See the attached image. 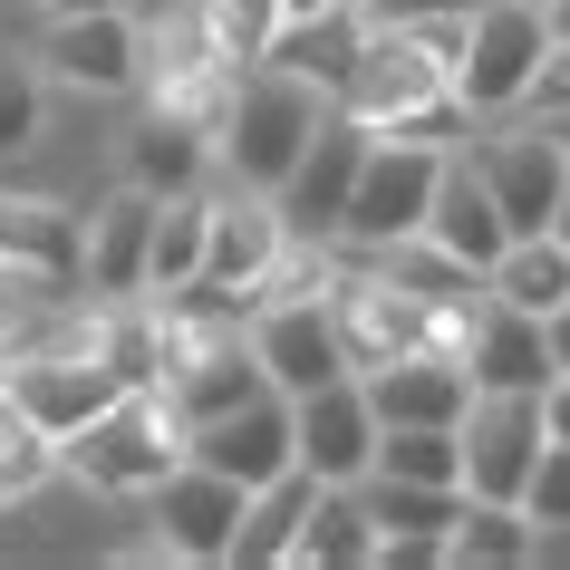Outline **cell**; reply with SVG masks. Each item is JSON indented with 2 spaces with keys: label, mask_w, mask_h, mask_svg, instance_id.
<instances>
[{
  "label": "cell",
  "mask_w": 570,
  "mask_h": 570,
  "mask_svg": "<svg viewBox=\"0 0 570 570\" xmlns=\"http://www.w3.org/2000/svg\"><path fill=\"white\" fill-rule=\"evenodd\" d=\"M330 117V88H309L291 68H223V107H213V184L233 194H271L291 175V155L320 136Z\"/></svg>",
  "instance_id": "1"
},
{
  "label": "cell",
  "mask_w": 570,
  "mask_h": 570,
  "mask_svg": "<svg viewBox=\"0 0 570 570\" xmlns=\"http://www.w3.org/2000/svg\"><path fill=\"white\" fill-rule=\"evenodd\" d=\"M330 107H348V117L377 126V136H425V146H454V136L474 126L454 107V88H445V59H425L406 30H377V20H367V39H358V59H348V78H338Z\"/></svg>",
  "instance_id": "2"
},
{
  "label": "cell",
  "mask_w": 570,
  "mask_h": 570,
  "mask_svg": "<svg viewBox=\"0 0 570 570\" xmlns=\"http://www.w3.org/2000/svg\"><path fill=\"white\" fill-rule=\"evenodd\" d=\"M175 454H184V435H175V416H165V396L155 387H117L78 435H59V474L97 483V493H146Z\"/></svg>",
  "instance_id": "3"
},
{
  "label": "cell",
  "mask_w": 570,
  "mask_h": 570,
  "mask_svg": "<svg viewBox=\"0 0 570 570\" xmlns=\"http://www.w3.org/2000/svg\"><path fill=\"white\" fill-rule=\"evenodd\" d=\"M541 49H551L541 0H474V10H464V49H454V68H445L454 107H464V117H512Z\"/></svg>",
  "instance_id": "4"
},
{
  "label": "cell",
  "mask_w": 570,
  "mask_h": 570,
  "mask_svg": "<svg viewBox=\"0 0 570 570\" xmlns=\"http://www.w3.org/2000/svg\"><path fill=\"white\" fill-rule=\"evenodd\" d=\"M30 68L78 97H136L146 88V20L136 10H49V30L30 39Z\"/></svg>",
  "instance_id": "5"
},
{
  "label": "cell",
  "mask_w": 570,
  "mask_h": 570,
  "mask_svg": "<svg viewBox=\"0 0 570 570\" xmlns=\"http://www.w3.org/2000/svg\"><path fill=\"white\" fill-rule=\"evenodd\" d=\"M464 165L483 175L493 213H503V233H551V204H561L570 146H561L541 117H483V136L464 146Z\"/></svg>",
  "instance_id": "6"
},
{
  "label": "cell",
  "mask_w": 570,
  "mask_h": 570,
  "mask_svg": "<svg viewBox=\"0 0 570 570\" xmlns=\"http://www.w3.org/2000/svg\"><path fill=\"white\" fill-rule=\"evenodd\" d=\"M367 136H377V126H358L348 107H330L320 136L291 155V175L271 184V213H281V233L301 242V252H330V242H338V213H348V184H358Z\"/></svg>",
  "instance_id": "7"
},
{
  "label": "cell",
  "mask_w": 570,
  "mask_h": 570,
  "mask_svg": "<svg viewBox=\"0 0 570 570\" xmlns=\"http://www.w3.org/2000/svg\"><path fill=\"white\" fill-rule=\"evenodd\" d=\"M242 338H252V358H262V377L281 396H309L330 377H348V338H338L330 291H271V301H252Z\"/></svg>",
  "instance_id": "8"
},
{
  "label": "cell",
  "mask_w": 570,
  "mask_h": 570,
  "mask_svg": "<svg viewBox=\"0 0 570 570\" xmlns=\"http://www.w3.org/2000/svg\"><path fill=\"white\" fill-rule=\"evenodd\" d=\"M532 454H541V396L532 387H474L464 396V416H454V474H464V493L512 503L522 474H532Z\"/></svg>",
  "instance_id": "9"
},
{
  "label": "cell",
  "mask_w": 570,
  "mask_h": 570,
  "mask_svg": "<svg viewBox=\"0 0 570 570\" xmlns=\"http://www.w3.org/2000/svg\"><path fill=\"white\" fill-rule=\"evenodd\" d=\"M435 165L445 146H425V136H367L358 155V184H348V213H338V242H396L425 223V194H435Z\"/></svg>",
  "instance_id": "10"
},
{
  "label": "cell",
  "mask_w": 570,
  "mask_h": 570,
  "mask_svg": "<svg viewBox=\"0 0 570 570\" xmlns=\"http://www.w3.org/2000/svg\"><path fill=\"white\" fill-rule=\"evenodd\" d=\"M454 367H464V387H551V338H541L532 309H512V301H464L454 309Z\"/></svg>",
  "instance_id": "11"
},
{
  "label": "cell",
  "mask_w": 570,
  "mask_h": 570,
  "mask_svg": "<svg viewBox=\"0 0 570 570\" xmlns=\"http://www.w3.org/2000/svg\"><path fill=\"white\" fill-rule=\"evenodd\" d=\"M146 503H155V541H165L175 561H213V570H223L233 522H242V483L233 474H213V464H194V454H175V464L146 483Z\"/></svg>",
  "instance_id": "12"
},
{
  "label": "cell",
  "mask_w": 570,
  "mask_h": 570,
  "mask_svg": "<svg viewBox=\"0 0 570 570\" xmlns=\"http://www.w3.org/2000/svg\"><path fill=\"white\" fill-rule=\"evenodd\" d=\"M291 454H301L309 483H358L367 474V454H377V416H367L358 367L330 377V387H309V396H291Z\"/></svg>",
  "instance_id": "13"
},
{
  "label": "cell",
  "mask_w": 570,
  "mask_h": 570,
  "mask_svg": "<svg viewBox=\"0 0 570 570\" xmlns=\"http://www.w3.org/2000/svg\"><path fill=\"white\" fill-rule=\"evenodd\" d=\"M184 454L213 464V474H233L242 493L271 483V474H291V464H301V454H291V396L262 387V396H242V406H223V416L184 425Z\"/></svg>",
  "instance_id": "14"
},
{
  "label": "cell",
  "mask_w": 570,
  "mask_h": 570,
  "mask_svg": "<svg viewBox=\"0 0 570 570\" xmlns=\"http://www.w3.org/2000/svg\"><path fill=\"white\" fill-rule=\"evenodd\" d=\"M0 396L59 445V435H78V425L117 396V377L97 367V348H49V358H10V367H0Z\"/></svg>",
  "instance_id": "15"
},
{
  "label": "cell",
  "mask_w": 570,
  "mask_h": 570,
  "mask_svg": "<svg viewBox=\"0 0 570 570\" xmlns=\"http://www.w3.org/2000/svg\"><path fill=\"white\" fill-rule=\"evenodd\" d=\"M281 252H291V233H281V213H271V194H213V233H204V271L194 281H213V291H233V301H262V281L281 271Z\"/></svg>",
  "instance_id": "16"
},
{
  "label": "cell",
  "mask_w": 570,
  "mask_h": 570,
  "mask_svg": "<svg viewBox=\"0 0 570 570\" xmlns=\"http://www.w3.org/2000/svg\"><path fill=\"white\" fill-rule=\"evenodd\" d=\"M146 233H155L146 184H117L97 213H78V281L97 301H146Z\"/></svg>",
  "instance_id": "17"
},
{
  "label": "cell",
  "mask_w": 570,
  "mask_h": 570,
  "mask_svg": "<svg viewBox=\"0 0 570 570\" xmlns=\"http://www.w3.org/2000/svg\"><path fill=\"white\" fill-rule=\"evenodd\" d=\"M358 387H367V416L377 425H454L464 416V367H454V348H406V358H377L358 367Z\"/></svg>",
  "instance_id": "18"
},
{
  "label": "cell",
  "mask_w": 570,
  "mask_h": 570,
  "mask_svg": "<svg viewBox=\"0 0 570 570\" xmlns=\"http://www.w3.org/2000/svg\"><path fill=\"white\" fill-rule=\"evenodd\" d=\"M435 252H454L464 271H483L493 252H503V213H493V194H483V175L464 165V146H445V165H435V194H425V223H416Z\"/></svg>",
  "instance_id": "19"
},
{
  "label": "cell",
  "mask_w": 570,
  "mask_h": 570,
  "mask_svg": "<svg viewBox=\"0 0 570 570\" xmlns=\"http://www.w3.org/2000/svg\"><path fill=\"white\" fill-rule=\"evenodd\" d=\"M126 184H146V194H194V184H213V126L165 97V107L126 136Z\"/></svg>",
  "instance_id": "20"
},
{
  "label": "cell",
  "mask_w": 570,
  "mask_h": 570,
  "mask_svg": "<svg viewBox=\"0 0 570 570\" xmlns=\"http://www.w3.org/2000/svg\"><path fill=\"white\" fill-rule=\"evenodd\" d=\"M309 503H320V483H309L301 464H291V474H271V483H252V493H242V522H233V551H223V561H233V570L291 561V541H301Z\"/></svg>",
  "instance_id": "21"
},
{
  "label": "cell",
  "mask_w": 570,
  "mask_h": 570,
  "mask_svg": "<svg viewBox=\"0 0 570 570\" xmlns=\"http://www.w3.org/2000/svg\"><path fill=\"white\" fill-rule=\"evenodd\" d=\"M204 233H213V184L194 194H155V233H146V301L184 291L204 271Z\"/></svg>",
  "instance_id": "22"
},
{
  "label": "cell",
  "mask_w": 570,
  "mask_h": 570,
  "mask_svg": "<svg viewBox=\"0 0 570 570\" xmlns=\"http://www.w3.org/2000/svg\"><path fill=\"white\" fill-rule=\"evenodd\" d=\"M358 39H367L358 0H338V10H320V20H281L271 68H291V78H309V88L338 97V78H348V59H358Z\"/></svg>",
  "instance_id": "23"
},
{
  "label": "cell",
  "mask_w": 570,
  "mask_h": 570,
  "mask_svg": "<svg viewBox=\"0 0 570 570\" xmlns=\"http://www.w3.org/2000/svg\"><path fill=\"white\" fill-rule=\"evenodd\" d=\"M483 291L493 301H512V309H532V320H551V309L570 301V252L551 233H512L493 262H483Z\"/></svg>",
  "instance_id": "24"
},
{
  "label": "cell",
  "mask_w": 570,
  "mask_h": 570,
  "mask_svg": "<svg viewBox=\"0 0 570 570\" xmlns=\"http://www.w3.org/2000/svg\"><path fill=\"white\" fill-rule=\"evenodd\" d=\"M358 503H367V522H377V541H445V522L464 512V483H406V474H377L367 464L358 474Z\"/></svg>",
  "instance_id": "25"
},
{
  "label": "cell",
  "mask_w": 570,
  "mask_h": 570,
  "mask_svg": "<svg viewBox=\"0 0 570 570\" xmlns=\"http://www.w3.org/2000/svg\"><path fill=\"white\" fill-rule=\"evenodd\" d=\"M445 561L454 570H522V561H532V522H522L512 503L464 493V512L445 522Z\"/></svg>",
  "instance_id": "26"
},
{
  "label": "cell",
  "mask_w": 570,
  "mask_h": 570,
  "mask_svg": "<svg viewBox=\"0 0 570 570\" xmlns=\"http://www.w3.org/2000/svg\"><path fill=\"white\" fill-rule=\"evenodd\" d=\"M291 561H338V570L377 561V522H367L358 483H320V503H309L301 541H291Z\"/></svg>",
  "instance_id": "27"
},
{
  "label": "cell",
  "mask_w": 570,
  "mask_h": 570,
  "mask_svg": "<svg viewBox=\"0 0 570 570\" xmlns=\"http://www.w3.org/2000/svg\"><path fill=\"white\" fill-rule=\"evenodd\" d=\"M194 10H204V39L223 68H262L281 39V0H194Z\"/></svg>",
  "instance_id": "28"
},
{
  "label": "cell",
  "mask_w": 570,
  "mask_h": 570,
  "mask_svg": "<svg viewBox=\"0 0 570 570\" xmlns=\"http://www.w3.org/2000/svg\"><path fill=\"white\" fill-rule=\"evenodd\" d=\"M377 474H406V483H464L454 474V425H377Z\"/></svg>",
  "instance_id": "29"
},
{
  "label": "cell",
  "mask_w": 570,
  "mask_h": 570,
  "mask_svg": "<svg viewBox=\"0 0 570 570\" xmlns=\"http://www.w3.org/2000/svg\"><path fill=\"white\" fill-rule=\"evenodd\" d=\"M39 107H49V78L20 49H0V165L39 146Z\"/></svg>",
  "instance_id": "30"
},
{
  "label": "cell",
  "mask_w": 570,
  "mask_h": 570,
  "mask_svg": "<svg viewBox=\"0 0 570 570\" xmlns=\"http://www.w3.org/2000/svg\"><path fill=\"white\" fill-rule=\"evenodd\" d=\"M512 512L522 522H570V445L561 435H541V454H532V474H522V493H512Z\"/></svg>",
  "instance_id": "31"
},
{
  "label": "cell",
  "mask_w": 570,
  "mask_h": 570,
  "mask_svg": "<svg viewBox=\"0 0 570 570\" xmlns=\"http://www.w3.org/2000/svg\"><path fill=\"white\" fill-rule=\"evenodd\" d=\"M512 117H570V39H551V49H541L532 59V78H522V107H512Z\"/></svg>",
  "instance_id": "32"
},
{
  "label": "cell",
  "mask_w": 570,
  "mask_h": 570,
  "mask_svg": "<svg viewBox=\"0 0 570 570\" xmlns=\"http://www.w3.org/2000/svg\"><path fill=\"white\" fill-rule=\"evenodd\" d=\"M30 301H68V291H49L39 271H20V262H10V252H0V330H10V320H20V309H30Z\"/></svg>",
  "instance_id": "33"
},
{
  "label": "cell",
  "mask_w": 570,
  "mask_h": 570,
  "mask_svg": "<svg viewBox=\"0 0 570 570\" xmlns=\"http://www.w3.org/2000/svg\"><path fill=\"white\" fill-rule=\"evenodd\" d=\"M435 10H474V0H358V20L396 30V20H435Z\"/></svg>",
  "instance_id": "34"
},
{
  "label": "cell",
  "mask_w": 570,
  "mask_h": 570,
  "mask_svg": "<svg viewBox=\"0 0 570 570\" xmlns=\"http://www.w3.org/2000/svg\"><path fill=\"white\" fill-rule=\"evenodd\" d=\"M541 435H561V445H570V367L541 387Z\"/></svg>",
  "instance_id": "35"
},
{
  "label": "cell",
  "mask_w": 570,
  "mask_h": 570,
  "mask_svg": "<svg viewBox=\"0 0 570 570\" xmlns=\"http://www.w3.org/2000/svg\"><path fill=\"white\" fill-rule=\"evenodd\" d=\"M541 338H551V377H561V367H570V301L541 320Z\"/></svg>",
  "instance_id": "36"
},
{
  "label": "cell",
  "mask_w": 570,
  "mask_h": 570,
  "mask_svg": "<svg viewBox=\"0 0 570 570\" xmlns=\"http://www.w3.org/2000/svg\"><path fill=\"white\" fill-rule=\"evenodd\" d=\"M551 242L570 252V175H561V204H551Z\"/></svg>",
  "instance_id": "37"
},
{
  "label": "cell",
  "mask_w": 570,
  "mask_h": 570,
  "mask_svg": "<svg viewBox=\"0 0 570 570\" xmlns=\"http://www.w3.org/2000/svg\"><path fill=\"white\" fill-rule=\"evenodd\" d=\"M320 10H338V0H281V20H320Z\"/></svg>",
  "instance_id": "38"
},
{
  "label": "cell",
  "mask_w": 570,
  "mask_h": 570,
  "mask_svg": "<svg viewBox=\"0 0 570 570\" xmlns=\"http://www.w3.org/2000/svg\"><path fill=\"white\" fill-rule=\"evenodd\" d=\"M39 10H136V0H39Z\"/></svg>",
  "instance_id": "39"
},
{
  "label": "cell",
  "mask_w": 570,
  "mask_h": 570,
  "mask_svg": "<svg viewBox=\"0 0 570 570\" xmlns=\"http://www.w3.org/2000/svg\"><path fill=\"white\" fill-rule=\"evenodd\" d=\"M541 20H551V39H570V0H541Z\"/></svg>",
  "instance_id": "40"
},
{
  "label": "cell",
  "mask_w": 570,
  "mask_h": 570,
  "mask_svg": "<svg viewBox=\"0 0 570 570\" xmlns=\"http://www.w3.org/2000/svg\"><path fill=\"white\" fill-rule=\"evenodd\" d=\"M155 10H184V0H136V20H155Z\"/></svg>",
  "instance_id": "41"
},
{
  "label": "cell",
  "mask_w": 570,
  "mask_h": 570,
  "mask_svg": "<svg viewBox=\"0 0 570 570\" xmlns=\"http://www.w3.org/2000/svg\"><path fill=\"white\" fill-rule=\"evenodd\" d=\"M551 136H561V146H570V117H551Z\"/></svg>",
  "instance_id": "42"
},
{
  "label": "cell",
  "mask_w": 570,
  "mask_h": 570,
  "mask_svg": "<svg viewBox=\"0 0 570 570\" xmlns=\"http://www.w3.org/2000/svg\"><path fill=\"white\" fill-rule=\"evenodd\" d=\"M0 30H10V0H0Z\"/></svg>",
  "instance_id": "43"
}]
</instances>
